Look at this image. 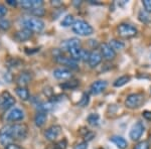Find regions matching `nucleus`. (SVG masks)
I'll use <instances>...</instances> for the list:
<instances>
[{
	"label": "nucleus",
	"mask_w": 151,
	"mask_h": 149,
	"mask_svg": "<svg viewBox=\"0 0 151 149\" xmlns=\"http://www.w3.org/2000/svg\"><path fill=\"white\" fill-rule=\"evenodd\" d=\"M22 26L24 29H28L31 32H41L45 29V22L40 18L28 17L22 20Z\"/></svg>",
	"instance_id": "1"
},
{
	"label": "nucleus",
	"mask_w": 151,
	"mask_h": 149,
	"mask_svg": "<svg viewBox=\"0 0 151 149\" xmlns=\"http://www.w3.org/2000/svg\"><path fill=\"white\" fill-rule=\"evenodd\" d=\"M10 133L13 140H24L27 137L28 134V127L24 123L14 124L10 125Z\"/></svg>",
	"instance_id": "2"
},
{
	"label": "nucleus",
	"mask_w": 151,
	"mask_h": 149,
	"mask_svg": "<svg viewBox=\"0 0 151 149\" xmlns=\"http://www.w3.org/2000/svg\"><path fill=\"white\" fill-rule=\"evenodd\" d=\"M72 28L76 35H81V36L91 35H93V32H94V28L84 20H76L74 24H73Z\"/></svg>",
	"instance_id": "3"
},
{
	"label": "nucleus",
	"mask_w": 151,
	"mask_h": 149,
	"mask_svg": "<svg viewBox=\"0 0 151 149\" xmlns=\"http://www.w3.org/2000/svg\"><path fill=\"white\" fill-rule=\"evenodd\" d=\"M145 101V97L142 93H134L126 98L125 105L129 109H137L143 105Z\"/></svg>",
	"instance_id": "4"
},
{
	"label": "nucleus",
	"mask_w": 151,
	"mask_h": 149,
	"mask_svg": "<svg viewBox=\"0 0 151 149\" xmlns=\"http://www.w3.org/2000/svg\"><path fill=\"white\" fill-rule=\"evenodd\" d=\"M117 31H118V35L124 38L134 37L138 32L137 28L129 23H121L117 28Z\"/></svg>",
	"instance_id": "5"
},
{
	"label": "nucleus",
	"mask_w": 151,
	"mask_h": 149,
	"mask_svg": "<svg viewBox=\"0 0 151 149\" xmlns=\"http://www.w3.org/2000/svg\"><path fill=\"white\" fill-rule=\"evenodd\" d=\"M16 103V100L9 92L4 91L0 96V107L3 110H8L13 107Z\"/></svg>",
	"instance_id": "6"
},
{
	"label": "nucleus",
	"mask_w": 151,
	"mask_h": 149,
	"mask_svg": "<svg viewBox=\"0 0 151 149\" xmlns=\"http://www.w3.org/2000/svg\"><path fill=\"white\" fill-rule=\"evenodd\" d=\"M144 130H145L144 124L141 121H138V122H136L132 128H131L129 136H130V138L132 139L133 141H138L141 138V136L143 135V133H144Z\"/></svg>",
	"instance_id": "7"
},
{
	"label": "nucleus",
	"mask_w": 151,
	"mask_h": 149,
	"mask_svg": "<svg viewBox=\"0 0 151 149\" xmlns=\"http://www.w3.org/2000/svg\"><path fill=\"white\" fill-rule=\"evenodd\" d=\"M60 133H62V127L60 125H52L47 129L45 136L48 141H53L60 135Z\"/></svg>",
	"instance_id": "8"
},
{
	"label": "nucleus",
	"mask_w": 151,
	"mask_h": 149,
	"mask_svg": "<svg viewBox=\"0 0 151 149\" xmlns=\"http://www.w3.org/2000/svg\"><path fill=\"white\" fill-rule=\"evenodd\" d=\"M24 119V112L19 108H13L6 115V120L8 122H17Z\"/></svg>",
	"instance_id": "9"
},
{
	"label": "nucleus",
	"mask_w": 151,
	"mask_h": 149,
	"mask_svg": "<svg viewBox=\"0 0 151 149\" xmlns=\"http://www.w3.org/2000/svg\"><path fill=\"white\" fill-rule=\"evenodd\" d=\"M12 140H13V139H12V136L10 133V125L3 127V128L0 130V143H1L2 145L6 146V145H8V144H10Z\"/></svg>",
	"instance_id": "10"
},
{
	"label": "nucleus",
	"mask_w": 151,
	"mask_h": 149,
	"mask_svg": "<svg viewBox=\"0 0 151 149\" xmlns=\"http://www.w3.org/2000/svg\"><path fill=\"white\" fill-rule=\"evenodd\" d=\"M101 55L102 57L104 58H106L107 60H114L116 57V52L111 48L109 43H102L101 46Z\"/></svg>",
	"instance_id": "11"
},
{
	"label": "nucleus",
	"mask_w": 151,
	"mask_h": 149,
	"mask_svg": "<svg viewBox=\"0 0 151 149\" xmlns=\"http://www.w3.org/2000/svg\"><path fill=\"white\" fill-rule=\"evenodd\" d=\"M55 60H57L58 63L65 66V67L69 68V69H73V70L78 69L77 60H75L74 58H67V57H64V55H58L55 57Z\"/></svg>",
	"instance_id": "12"
},
{
	"label": "nucleus",
	"mask_w": 151,
	"mask_h": 149,
	"mask_svg": "<svg viewBox=\"0 0 151 149\" xmlns=\"http://www.w3.org/2000/svg\"><path fill=\"white\" fill-rule=\"evenodd\" d=\"M32 80V75L30 72L24 71L21 72L20 74L16 78V83L18 84V87H26L30 83V81Z\"/></svg>",
	"instance_id": "13"
},
{
	"label": "nucleus",
	"mask_w": 151,
	"mask_h": 149,
	"mask_svg": "<svg viewBox=\"0 0 151 149\" xmlns=\"http://www.w3.org/2000/svg\"><path fill=\"white\" fill-rule=\"evenodd\" d=\"M107 86H108V84L106 81H96L90 87V92L93 95H99L106 90Z\"/></svg>",
	"instance_id": "14"
},
{
	"label": "nucleus",
	"mask_w": 151,
	"mask_h": 149,
	"mask_svg": "<svg viewBox=\"0 0 151 149\" xmlns=\"http://www.w3.org/2000/svg\"><path fill=\"white\" fill-rule=\"evenodd\" d=\"M19 4L21 7L24 9H29V10H32L35 8H40L42 7L43 1L42 0H22V1L19 2Z\"/></svg>",
	"instance_id": "15"
},
{
	"label": "nucleus",
	"mask_w": 151,
	"mask_h": 149,
	"mask_svg": "<svg viewBox=\"0 0 151 149\" xmlns=\"http://www.w3.org/2000/svg\"><path fill=\"white\" fill-rule=\"evenodd\" d=\"M53 77L58 80H68L72 78V72L67 68H58L53 71Z\"/></svg>",
	"instance_id": "16"
},
{
	"label": "nucleus",
	"mask_w": 151,
	"mask_h": 149,
	"mask_svg": "<svg viewBox=\"0 0 151 149\" xmlns=\"http://www.w3.org/2000/svg\"><path fill=\"white\" fill-rule=\"evenodd\" d=\"M102 57L101 53H99L98 50H93V52L90 53V57L88 60V63L91 68H96L97 66L100 65L102 62Z\"/></svg>",
	"instance_id": "17"
},
{
	"label": "nucleus",
	"mask_w": 151,
	"mask_h": 149,
	"mask_svg": "<svg viewBox=\"0 0 151 149\" xmlns=\"http://www.w3.org/2000/svg\"><path fill=\"white\" fill-rule=\"evenodd\" d=\"M31 35H32L31 31H29L28 29L23 28V29H21V30L17 31V32L14 35V38L17 41H19V42H23V41L28 40L29 38L31 37Z\"/></svg>",
	"instance_id": "18"
},
{
	"label": "nucleus",
	"mask_w": 151,
	"mask_h": 149,
	"mask_svg": "<svg viewBox=\"0 0 151 149\" xmlns=\"http://www.w3.org/2000/svg\"><path fill=\"white\" fill-rule=\"evenodd\" d=\"M62 46L65 50L69 52L70 50H72V48H80V46H81V41H80V40H78V38L74 37V38H70V40L64 41Z\"/></svg>",
	"instance_id": "19"
},
{
	"label": "nucleus",
	"mask_w": 151,
	"mask_h": 149,
	"mask_svg": "<svg viewBox=\"0 0 151 149\" xmlns=\"http://www.w3.org/2000/svg\"><path fill=\"white\" fill-rule=\"evenodd\" d=\"M111 141L119 149H126L128 146V142L125 140V138L121 137V136H113V137H111Z\"/></svg>",
	"instance_id": "20"
},
{
	"label": "nucleus",
	"mask_w": 151,
	"mask_h": 149,
	"mask_svg": "<svg viewBox=\"0 0 151 149\" xmlns=\"http://www.w3.org/2000/svg\"><path fill=\"white\" fill-rule=\"evenodd\" d=\"M47 120V114L45 112H38L35 117V123L37 127H42Z\"/></svg>",
	"instance_id": "21"
},
{
	"label": "nucleus",
	"mask_w": 151,
	"mask_h": 149,
	"mask_svg": "<svg viewBox=\"0 0 151 149\" xmlns=\"http://www.w3.org/2000/svg\"><path fill=\"white\" fill-rule=\"evenodd\" d=\"M15 93L18 96V98H20L22 101H27L30 98L28 90L25 87H16L15 88Z\"/></svg>",
	"instance_id": "22"
},
{
	"label": "nucleus",
	"mask_w": 151,
	"mask_h": 149,
	"mask_svg": "<svg viewBox=\"0 0 151 149\" xmlns=\"http://www.w3.org/2000/svg\"><path fill=\"white\" fill-rule=\"evenodd\" d=\"M131 80V77L128 75H124L122 77L118 78L117 80H115V82L113 83V86L116 87V88H120V87H123L125 86L126 84H128Z\"/></svg>",
	"instance_id": "23"
},
{
	"label": "nucleus",
	"mask_w": 151,
	"mask_h": 149,
	"mask_svg": "<svg viewBox=\"0 0 151 149\" xmlns=\"http://www.w3.org/2000/svg\"><path fill=\"white\" fill-rule=\"evenodd\" d=\"M37 109L40 110V112H45L47 113V111H50L53 108V102L48 101V102H40L37 103Z\"/></svg>",
	"instance_id": "24"
},
{
	"label": "nucleus",
	"mask_w": 151,
	"mask_h": 149,
	"mask_svg": "<svg viewBox=\"0 0 151 149\" xmlns=\"http://www.w3.org/2000/svg\"><path fill=\"white\" fill-rule=\"evenodd\" d=\"M79 85H80V82L78 80H70V81H68V82H65L64 84H60V86L62 87L63 89H65V90H73V89H76Z\"/></svg>",
	"instance_id": "25"
},
{
	"label": "nucleus",
	"mask_w": 151,
	"mask_h": 149,
	"mask_svg": "<svg viewBox=\"0 0 151 149\" xmlns=\"http://www.w3.org/2000/svg\"><path fill=\"white\" fill-rule=\"evenodd\" d=\"M87 121L90 125L92 126H98L99 125V122H100V116L97 113H92L88 116Z\"/></svg>",
	"instance_id": "26"
},
{
	"label": "nucleus",
	"mask_w": 151,
	"mask_h": 149,
	"mask_svg": "<svg viewBox=\"0 0 151 149\" xmlns=\"http://www.w3.org/2000/svg\"><path fill=\"white\" fill-rule=\"evenodd\" d=\"M110 46L112 48H113L114 50H123L124 48V46H125V45L122 42V41H120V40H112L111 41H110Z\"/></svg>",
	"instance_id": "27"
},
{
	"label": "nucleus",
	"mask_w": 151,
	"mask_h": 149,
	"mask_svg": "<svg viewBox=\"0 0 151 149\" xmlns=\"http://www.w3.org/2000/svg\"><path fill=\"white\" fill-rule=\"evenodd\" d=\"M74 22H75L74 16H73L72 14H69V15H67L64 19H63V21L60 24H62V26H64V27H69L70 25L73 26Z\"/></svg>",
	"instance_id": "28"
},
{
	"label": "nucleus",
	"mask_w": 151,
	"mask_h": 149,
	"mask_svg": "<svg viewBox=\"0 0 151 149\" xmlns=\"http://www.w3.org/2000/svg\"><path fill=\"white\" fill-rule=\"evenodd\" d=\"M138 18H139V20L141 21V22H143V23H148L150 21L149 14H148V12H146L145 10H141L139 12Z\"/></svg>",
	"instance_id": "29"
},
{
	"label": "nucleus",
	"mask_w": 151,
	"mask_h": 149,
	"mask_svg": "<svg viewBox=\"0 0 151 149\" xmlns=\"http://www.w3.org/2000/svg\"><path fill=\"white\" fill-rule=\"evenodd\" d=\"M89 101H90V96L89 94H87V93H84L83 94V96L81 98V100L79 101V103H78V105H79L80 107H86L88 104H89Z\"/></svg>",
	"instance_id": "30"
},
{
	"label": "nucleus",
	"mask_w": 151,
	"mask_h": 149,
	"mask_svg": "<svg viewBox=\"0 0 151 149\" xmlns=\"http://www.w3.org/2000/svg\"><path fill=\"white\" fill-rule=\"evenodd\" d=\"M30 12H31V14H33L35 16H36V18L41 17V16H43V15H45V9H43L42 7H40V8H35V9H32V10H30Z\"/></svg>",
	"instance_id": "31"
},
{
	"label": "nucleus",
	"mask_w": 151,
	"mask_h": 149,
	"mask_svg": "<svg viewBox=\"0 0 151 149\" xmlns=\"http://www.w3.org/2000/svg\"><path fill=\"white\" fill-rule=\"evenodd\" d=\"M11 26V23L8 19H0V28L2 30H8Z\"/></svg>",
	"instance_id": "32"
},
{
	"label": "nucleus",
	"mask_w": 151,
	"mask_h": 149,
	"mask_svg": "<svg viewBox=\"0 0 151 149\" xmlns=\"http://www.w3.org/2000/svg\"><path fill=\"white\" fill-rule=\"evenodd\" d=\"M67 146H68L67 139H63V140L57 142V144L55 145V149H65Z\"/></svg>",
	"instance_id": "33"
},
{
	"label": "nucleus",
	"mask_w": 151,
	"mask_h": 149,
	"mask_svg": "<svg viewBox=\"0 0 151 149\" xmlns=\"http://www.w3.org/2000/svg\"><path fill=\"white\" fill-rule=\"evenodd\" d=\"M133 149H149V143L148 141H141Z\"/></svg>",
	"instance_id": "34"
},
{
	"label": "nucleus",
	"mask_w": 151,
	"mask_h": 149,
	"mask_svg": "<svg viewBox=\"0 0 151 149\" xmlns=\"http://www.w3.org/2000/svg\"><path fill=\"white\" fill-rule=\"evenodd\" d=\"M142 3L145 8V11L148 12V13H150L151 12V0H143Z\"/></svg>",
	"instance_id": "35"
},
{
	"label": "nucleus",
	"mask_w": 151,
	"mask_h": 149,
	"mask_svg": "<svg viewBox=\"0 0 151 149\" xmlns=\"http://www.w3.org/2000/svg\"><path fill=\"white\" fill-rule=\"evenodd\" d=\"M74 149H88L87 142H81V143H77L74 146Z\"/></svg>",
	"instance_id": "36"
},
{
	"label": "nucleus",
	"mask_w": 151,
	"mask_h": 149,
	"mask_svg": "<svg viewBox=\"0 0 151 149\" xmlns=\"http://www.w3.org/2000/svg\"><path fill=\"white\" fill-rule=\"evenodd\" d=\"M6 13H7L6 7L4 5H1V4H0V18L4 17V16L6 15Z\"/></svg>",
	"instance_id": "37"
},
{
	"label": "nucleus",
	"mask_w": 151,
	"mask_h": 149,
	"mask_svg": "<svg viewBox=\"0 0 151 149\" xmlns=\"http://www.w3.org/2000/svg\"><path fill=\"white\" fill-rule=\"evenodd\" d=\"M5 149H23L21 146L17 145V144H14V143H10L8 145L5 146Z\"/></svg>",
	"instance_id": "38"
},
{
	"label": "nucleus",
	"mask_w": 151,
	"mask_h": 149,
	"mask_svg": "<svg viewBox=\"0 0 151 149\" xmlns=\"http://www.w3.org/2000/svg\"><path fill=\"white\" fill-rule=\"evenodd\" d=\"M143 117L148 121H151V111H144L143 112Z\"/></svg>",
	"instance_id": "39"
},
{
	"label": "nucleus",
	"mask_w": 151,
	"mask_h": 149,
	"mask_svg": "<svg viewBox=\"0 0 151 149\" xmlns=\"http://www.w3.org/2000/svg\"><path fill=\"white\" fill-rule=\"evenodd\" d=\"M52 5L55 6V7H58V6L62 5V1H60V0H52Z\"/></svg>",
	"instance_id": "40"
},
{
	"label": "nucleus",
	"mask_w": 151,
	"mask_h": 149,
	"mask_svg": "<svg viewBox=\"0 0 151 149\" xmlns=\"http://www.w3.org/2000/svg\"><path fill=\"white\" fill-rule=\"evenodd\" d=\"M6 1H7V3H8L9 5H11V6H16V5H17V3H18L16 0H6Z\"/></svg>",
	"instance_id": "41"
}]
</instances>
